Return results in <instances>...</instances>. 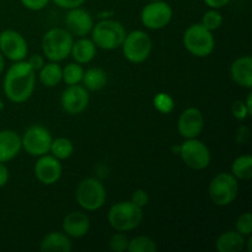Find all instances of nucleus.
<instances>
[{"instance_id": "obj_4", "label": "nucleus", "mask_w": 252, "mask_h": 252, "mask_svg": "<svg viewBox=\"0 0 252 252\" xmlns=\"http://www.w3.org/2000/svg\"><path fill=\"white\" fill-rule=\"evenodd\" d=\"M90 34L97 48L103 51H113L122 46L127 31L117 20L106 19L94 25Z\"/></svg>"}, {"instance_id": "obj_33", "label": "nucleus", "mask_w": 252, "mask_h": 252, "mask_svg": "<svg viewBox=\"0 0 252 252\" xmlns=\"http://www.w3.org/2000/svg\"><path fill=\"white\" fill-rule=\"evenodd\" d=\"M231 112H233L234 117L239 121H245L250 116L248 108H246L245 102L241 100L234 101L233 105H231Z\"/></svg>"}, {"instance_id": "obj_7", "label": "nucleus", "mask_w": 252, "mask_h": 252, "mask_svg": "<svg viewBox=\"0 0 252 252\" xmlns=\"http://www.w3.org/2000/svg\"><path fill=\"white\" fill-rule=\"evenodd\" d=\"M239 193V180L231 172H220L212 179L208 194L213 204L226 207L233 203Z\"/></svg>"}, {"instance_id": "obj_16", "label": "nucleus", "mask_w": 252, "mask_h": 252, "mask_svg": "<svg viewBox=\"0 0 252 252\" xmlns=\"http://www.w3.org/2000/svg\"><path fill=\"white\" fill-rule=\"evenodd\" d=\"M204 128V117L201 110L189 107L180 115L177 121V129L180 135L185 139L198 138Z\"/></svg>"}, {"instance_id": "obj_5", "label": "nucleus", "mask_w": 252, "mask_h": 252, "mask_svg": "<svg viewBox=\"0 0 252 252\" xmlns=\"http://www.w3.org/2000/svg\"><path fill=\"white\" fill-rule=\"evenodd\" d=\"M182 39L187 52L197 58L211 56L216 47L213 32L206 29L202 24H193L187 27Z\"/></svg>"}, {"instance_id": "obj_35", "label": "nucleus", "mask_w": 252, "mask_h": 252, "mask_svg": "<svg viewBox=\"0 0 252 252\" xmlns=\"http://www.w3.org/2000/svg\"><path fill=\"white\" fill-rule=\"evenodd\" d=\"M20 1L25 9L31 10V11H39V10H43L51 0H20Z\"/></svg>"}, {"instance_id": "obj_40", "label": "nucleus", "mask_w": 252, "mask_h": 252, "mask_svg": "<svg viewBox=\"0 0 252 252\" xmlns=\"http://www.w3.org/2000/svg\"><path fill=\"white\" fill-rule=\"evenodd\" d=\"M245 105H246V108H248L249 113H252V94H249L248 97H246V101H245Z\"/></svg>"}, {"instance_id": "obj_11", "label": "nucleus", "mask_w": 252, "mask_h": 252, "mask_svg": "<svg viewBox=\"0 0 252 252\" xmlns=\"http://www.w3.org/2000/svg\"><path fill=\"white\" fill-rule=\"evenodd\" d=\"M172 7L164 0L149 1L140 12V21L149 30H161L171 22Z\"/></svg>"}, {"instance_id": "obj_15", "label": "nucleus", "mask_w": 252, "mask_h": 252, "mask_svg": "<svg viewBox=\"0 0 252 252\" xmlns=\"http://www.w3.org/2000/svg\"><path fill=\"white\" fill-rule=\"evenodd\" d=\"M65 30L75 37H86L91 33L94 27V19L89 11L81 6L68 10L65 15Z\"/></svg>"}, {"instance_id": "obj_18", "label": "nucleus", "mask_w": 252, "mask_h": 252, "mask_svg": "<svg viewBox=\"0 0 252 252\" xmlns=\"http://www.w3.org/2000/svg\"><path fill=\"white\" fill-rule=\"evenodd\" d=\"M21 137L15 130H0V162L11 161L21 152Z\"/></svg>"}, {"instance_id": "obj_43", "label": "nucleus", "mask_w": 252, "mask_h": 252, "mask_svg": "<svg viewBox=\"0 0 252 252\" xmlns=\"http://www.w3.org/2000/svg\"><path fill=\"white\" fill-rule=\"evenodd\" d=\"M148 1H154V0H148Z\"/></svg>"}, {"instance_id": "obj_37", "label": "nucleus", "mask_w": 252, "mask_h": 252, "mask_svg": "<svg viewBox=\"0 0 252 252\" xmlns=\"http://www.w3.org/2000/svg\"><path fill=\"white\" fill-rule=\"evenodd\" d=\"M57 6H59L61 9L70 10L74 7H79L86 1V0H52Z\"/></svg>"}, {"instance_id": "obj_3", "label": "nucleus", "mask_w": 252, "mask_h": 252, "mask_svg": "<svg viewBox=\"0 0 252 252\" xmlns=\"http://www.w3.org/2000/svg\"><path fill=\"white\" fill-rule=\"evenodd\" d=\"M74 37L62 27L48 30L42 37L41 47L44 58L49 62H63L70 56Z\"/></svg>"}, {"instance_id": "obj_8", "label": "nucleus", "mask_w": 252, "mask_h": 252, "mask_svg": "<svg viewBox=\"0 0 252 252\" xmlns=\"http://www.w3.org/2000/svg\"><path fill=\"white\" fill-rule=\"evenodd\" d=\"M123 56L133 64L144 63L153 51V41L147 32L134 30L126 34L125 41L121 46Z\"/></svg>"}, {"instance_id": "obj_39", "label": "nucleus", "mask_w": 252, "mask_h": 252, "mask_svg": "<svg viewBox=\"0 0 252 252\" xmlns=\"http://www.w3.org/2000/svg\"><path fill=\"white\" fill-rule=\"evenodd\" d=\"M9 169L6 167V165L4 162H0V189L4 187L5 185L9 181Z\"/></svg>"}, {"instance_id": "obj_25", "label": "nucleus", "mask_w": 252, "mask_h": 252, "mask_svg": "<svg viewBox=\"0 0 252 252\" xmlns=\"http://www.w3.org/2000/svg\"><path fill=\"white\" fill-rule=\"evenodd\" d=\"M231 175L238 180L248 181L252 177V157L241 155L238 157L231 164Z\"/></svg>"}, {"instance_id": "obj_34", "label": "nucleus", "mask_w": 252, "mask_h": 252, "mask_svg": "<svg viewBox=\"0 0 252 252\" xmlns=\"http://www.w3.org/2000/svg\"><path fill=\"white\" fill-rule=\"evenodd\" d=\"M130 202H133L135 206L140 207V208H144V207L148 206V203H149V194H148V192L144 191V189H138L132 193Z\"/></svg>"}, {"instance_id": "obj_10", "label": "nucleus", "mask_w": 252, "mask_h": 252, "mask_svg": "<svg viewBox=\"0 0 252 252\" xmlns=\"http://www.w3.org/2000/svg\"><path fill=\"white\" fill-rule=\"evenodd\" d=\"M51 132L42 125H32L25 130L21 137V144L25 152L31 157H42L48 154L52 144Z\"/></svg>"}, {"instance_id": "obj_36", "label": "nucleus", "mask_w": 252, "mask_h": 252, "mask_svg": "<svg viewBox=\"0 0 252 252\" xmlns=\"http://www.w3.org/2000/svg\"><path fill=\"white\" fill-rule=\"evenodd\" d=\"M26 62L34 71H38L44 65L46 59H44L43 54H32L31 57H29V59Z\"/></svg>"}, {"instance_id": "obj_9", "label": "nucleus", "mask_w": 252, "mask_h": 252, "mask_svg": "<svg viewBox=\"0 0 252 252\" xmlns=\"http://www.w3.org/2000/svg\"><path fill=\"white\" fill-rule=\"evenodd\" d=\"M179 150V154L184 164L196 171L207 169L212 161V154L209 148L197 138L185 140L180 145Z\"/></svg>"}, {"instance_id": "obj_12", "label": "nucleus", "mask_w": 252, "mask_h": 252, "mask_svg": "<svg viewBox=\"0 0 252 252\" xmlns=\"http://www.w3.org/2000/svg\"><path fill=\"white\" fill-rule=\"evenodd\" d=\"M0 53L11 62L24 61L29 54V44L20 32L4 30L0 32Z\"/></svg>"}, {"instance_id": "obj_6", "label": "nucleus", "mask_w": 252, "mask_h": 252, "mask_svg": "<svg viewBox=\"0 0 252 252\" xmlns=\"http://www.w3.org/2000/svg\"><path fill=\"white\" fill-rule=\"evenodd\" d=\"M107 193L100 180L95 177H86L81 180L75 189L76 203L88 212L98 211L105 204Z\"/></svg>"}, {"instance_id": "obj_24", "label": "nucleus", "mask_w": 252, "mask_h": 252, "mask_svg": "<svg viewBox=\"0 0 252 252\" xmlns=\"http://www.w3.org/2000/svg\"><path fill=\"white\" fill-rule=\"evenodd\" d=\"M62 71L63 68L57 62L44 63V65L38 70V79L46 88H54L62 81Z\"/></svg>"}, {"instance_id": "obj_38", "label": "nucleus", "mask_w": 252, "mask_h": 252, "mask_svg": "<svg viewBox=\"0 0 252 252\" xmlns=\"http://www.w3.org/2000/svg\"><path fill=\"white\" fill-rule=\"evenodd\" d=\"M204 4L209 7V9H217V10H220L223 9L224 6L229 4L231 0H203Z\"/></svg>"}, {"instance_id": "obj_26", "label": "nucleus", "mask_w": 252, "mask_h": 252, "mask_svg": "<svg viewBox=\"0 0 252 252\" xmlns=\"http://www.w3.org/2000/svg\"><path fill=\"white\" fill-rule=\"evenodd\" d=\"M49 153L58 160H66L73 155L74 144L65 137H59L52 140Z\"/></svg>"}, {"instance_id": "obj_14", "label": "nucleus", "mask_w": 252, "mask_h": 252, "mask_svg": "<svg viewBox=\"0 0 252 252\" xmlns=\"http://www.w3.org/2000/svg\"><path fill=\"white\" fill-rule=\"evenodd\" d=\"M34 176L41 184L46 186H51L59 181L63 172V166L61 164V160L54 158L53 155L44 154L38 157L33 167Z\"/></svg>"}, {"instance_id": "obj_2", "label": "nucleus", "mask_w": 252, "mask_h": 252, "mask_svg": "<svg viewBox=\"0 0 252 252\" xmlns=\"http://www.w3.org/2000/svg\"><path fill=\"white\" fill-rule=\"evenodd\" d=\"M143 217V208L135 206L130 201H122L111 207L107 214V220L111 228L116 231L127 233L134 230L142 224Z\"/></svg>"}, {"instance_id": "obj_32", "label": "nucleus", "mask_w": 252, "mask_h": 252, "mask_svg": "<svg viewBox=\"0 0 252 252\" xmlns=\"http://www.w3.org/2000/svg\"><path fill=\"white\" fill-rule=\"evenodd\" d=\"M235 230L238 233H240L241 235H244L245 238L250 236L252 234V216L251 213L246 212L243 213L241 216H239V218L236 219L235 223Z\"/></svg>"}, {"instance_id": "obj_41", "label": "nucleus", "mask_w": 252, "mask_h": 252, "mask_svg": "<svg viewBox=\"0 0 252 252\" xmlns=\"http://www.w3.org/2000/svg\"><path fill=\"white\" fill-rule=\"evenodd\" d=\"M245 249L248 252H251L252 251V236H248V239H246L245 241Z\"/></svg>"}, {"instance_id": "obj_17", "label": "nucleus", "mask_w": 252, "mask_h": 252, "mask_svg": "<svg viewBox=\"0 0 252 252\" xmlns=\"http://www.w3.org/2000/svg\"><path fill=\"white\" fill-rule=\"evenodd\" d=\"M63 231L71 239L84 238L90 230V219L84 212L74 211L64 218Z\"/></svg>"}, {"instance_id": "obj_19", "label": "nucleus", "mask_w": 252, "mask_h": 252, "mask_svg": "<svg viewBox=\"0 0 252 252\" xmlns=\"http://www.w3.org/2000/svg\"><path fill=\"white\" fill-rule=\"evenodd\" d=\"M230 76L235 84L244 89H252V58L243 56L236 58L230 65Z\"/></svg>"}, {"instance_id": "obj_42", "label": "nucleus", "mask_w": 252, "mask_h": 252, "mask_svg": "<svg viewBox=\"0 0 252 252\" xmlns=\"http://www.w3.org/2000/svg\"><path fill=\"white\" fill-rule=\"evenodd\" d=\"M4 69H5V58L4 56L0 53V75H1V73L4 71Z\"/></svg>"}, {"instance_id": "obj_31", "label": "nucleus", "mask_w": 252, "mask_h": 252, "mask_svg": "<svg viewBox=\"0 0 252 252\" xmlns=\"http://www.w3.org/2000/svg\"><path fill=\"white\" fill-rule=\"evenodd\" d=\"M128 243H129V239L127 238V235H125V233L118 231L110 238L108 248L113 252H125L128 250Z\"/></svg>"}, {"instance_id": "obj_22", "label": "nucleus", "mask_w": 252, "mask_h": 252, "mask_svg": "<svg viewBox=\"0 0 252 252\" xmlns=\"http://www.w3.org/2000/svg\"><path fill=\"white\" fill-rule=\"evenodd\" d=\"M246 238L236 230H229L220 234L216 241V249L219 252H240L245 250Z\"/></svg>"}, {"instance_id": "obj_23", "label": "nucleus", "mask_w": 252, "mask_h": 252, "mask_svg": "<svg viewBox=\"0 0 252 252\" xmlns=\"http://www.w3.org/2000/svg\"><path fill=\"white\" fill-rule=\"evenodd\" d=\"M81 83L88 91H100L107 84V73L98 66L89 68L84 70Z\"/></svg>"}, {"instance_id": "obj_27", "label": "nucleus", "mask_w": 252, "mask_h": 252, "mask_svg": "<svg viewBox=\"0 0 252 252\" xmlns=\"http://www.w3.org/2000/svg\"><path fill=\"white\" fill-rule=\"evenodd\" d=\"M84 75V68L79 63H69L66 64L62 71V80L66 85H76L81 83V79Z\"/></svg>"}, {"instance_id": "obj_28", "label": "nucleus", "mask_w": 252, "mask_h": 252, "mask_svg": "<svg viewBox=\"0 0 252 252\" xmlns=\"http://www.w3.org/2000/svg\"><path fill=\"white\" fill-rule=\"evenodd\" d=\"M158 250L157 243L152 238L138 235L128 243V252H155Z\"/></svg>"}, {"instance_id": "obj_29", "label": "nucleus", "mask_w": 252, "mask_h": 252, "mask_svg": "<svg viewBox=\"0 0 252 252\" xmlns=\"http://www.w3.org/2000/svg\"><path fill=\"white\" fill-rule=\"evenodd\" d=\"M153 105L158 112L162 115H169L174 111L175 101L167 93H158L153 98Z\"/></svg>"}, {"instance_id": "obj_13", "label": "nucleus", "mask_w": 252, "mask_h": 252, "mask_svg": "<svg viewBox=\"0 0 252 252\" xmlns=\"http://www.w3.org/2000/svg\"><path fill=\"white\" fill-rule=\"evenodd\" d=\"M89 102H90L89 91L84 86L79 85V84L69 85L61 96L62 108L68 115L71 116L83 113L88 108Z\"/></svg>"}, {"instance_id": "obj_1", "label": "nucleus", "mask_w": 252, "mask_h": 252, "mask_svg": "<svg viewBox=\"0 0 252 252\" xmlns=\"http://www.w3.org/2000/svg\"><path fill=\"white\" fill-rule=\"evenodd\" d=\"M36 88V71L26 61L14 62L9 66L2 81L5 96L14 103L26 102Z\"/></svg>"}, {"instance_id": "obj_20", "label": "nucleus", "mask_w": 252, "mask_h": 252, "mask_svg": "<svg viewBox=\"0 0 252 252\" xmlns=\"http://www.w3.org/2000/svg\"><path fill=\"white\" fill-rule=\"evenodd\" d=\"M39 249L43 252H69L73 250V243L64 231H51L43 236Z\"/></svg>"}, {"instance_id": "obj_30", "label": "nucleus", "mask_w": 252, "mask_h": 252, "mask_svg": "<svg viewBox=\"0 0 252 252\" xmlns=\"http://www.w3.org/2000/svg\"><path fill=\"white\" fill-rule=\"evenodd\" d=\"M202 25H203L206 29H208L209 31L214 32L218 29H220V26L223 25V15L220 14V11L217 9H209L206 14L202 17Z\"/></svg>"}, {"instance_id": "obj_21", "label": "nucleus", "mask_w": 252, "mask_h": 252, "mask_svg": "<svg viewBox=\"0 0 252 252\" xmlns=\"http://www.w3.org/2000/svg\"><path fill=\"white\" fill-rule=\"evenodd\" d=\"M97 53V47L93 42V39L88 37H79L76 41H74L71 46L70 56L74 61L79 64H88L94 61Z\"/></svg>"}]
</instances>
